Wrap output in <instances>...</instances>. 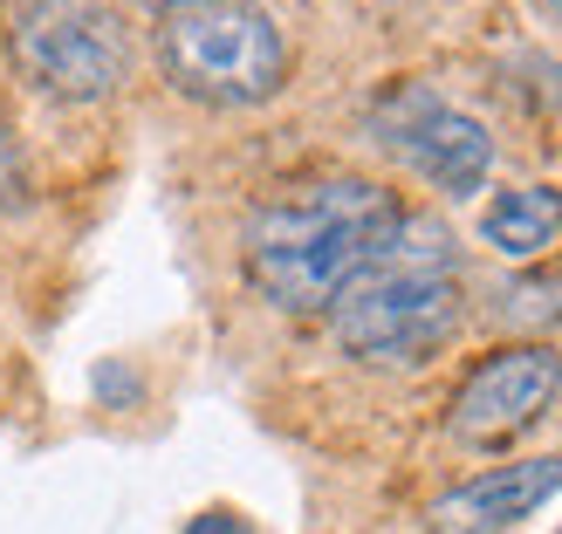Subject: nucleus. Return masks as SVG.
I'll list each match as a JSON object with an SVG mask.
<instances>
[{
  "instance_id": "0eeeda50",
  "label": "nucleus",
  "mask_w": 562,
  "mask_h": 534,
  "mask_svg": "<svg viewBox=\"0 0 562 534\" xmlns=\"http://www.w3.org/2000/svg\"><path fill=\"white\" fill-rule=\"evenodd\" d=\"M549 493H562V459H515V466H494L481 480L439 493L432 527L439 534H501V527L528 521Z\"/></svg>"
},
{
  "instance_id": "7ed1b4c3",
  "label": "nucleus",
  "mask_w": 562,
  "mask_h": 534,
  "mask_svg": "<svg viewBox=\"0 0 562 534\" xmlns=\"http://www.w3.org/2000/svg\"><path fill=\"white\" fill-rule=\"evenodd\" d=\"M158 69L206 110H247L289 82V42L255 0H179L158 14Z\"/></svg>"
},
{
  "instance_id": "20e7f679",
  "label": "nucleus",
  "mask_w": 562,
  "mask_h": 534,
  "mask_svg": "<svg viewBox=\"0 0 562 534\" xmlns=\"http://www.w3.org/2000/svg\"><path fill=\"white\" fill-rule=\"evenodd\" d=\"M0 48L63 103H110L131 76V27L110 0H0Z\"/></svg>"
},
{
  "instance_id": "9b49d317",
  "label": "nucleus",
  "mask_w": 562,
  "mask_h": 534,
  "mask_svg": "<svg viewBox=\"0 0 562 534\" xmlns=\"http://www.w3.org/2000/svg\"><path fill=\"white\" fill-rule=\"evenodd\" d=\"M536 8H542V14H549L555 27H562V0H536Z\"/></svg>"
},
{
  "instance_id": "423d86ee",
  "label": "nucleus",
  "mask_w": 562,
  "mask_h": 534,
  "mask_svg": "<svg viewBox=\"0 0 562 534\" xmlns=\"http://www.w3.org/2000/svg\"><path fill=\"white\" fill-rule=\"evenodd\" d=\"M555 390H562V356L549 343L494 350L487 363H473L467 384L453 390L446 432H453L460 445H501V439L536 425V418L555 405Z\"/></svg>"
},
{
  "instance_id": "1a4fd4ad",
  "label": "nucleus",
  "mask_w": 562,
  "mask_h": 534,
  "mask_svg": "<svg viewBox=\"0 0 562 534\" xmlns=\"http://www.w3.org/2000/svg\"><path fill=\"white\" fill-rule=\"evenodd\" d=\"M27 200V164H21V145H14V124L0 110V213Z\"/></svg>"
},
{
  "instance_id": "6e6552de",
  "label": "nucleus",
  "mask_w": 562,
  "mask_h": 534,
  "mask_svg": "<svg viewBox=\"0 0 562 534\" xmlns=\"http://www.w3.org/2000/svg\"><path fill=\"white\" fill-rule=\"evenodd\" d=\"M481 240L501 247L508 261H536L562 240V192L555 185H515V192H494L487 213H481Z\"/></svg>"
},
{
  "instance_id": "f257e3e1",
  "label": "nucleus",
  "mask_w": 562,
  "mask_h": 534,
  "mask_svg": "<svg viewBox=\"0 0 562 534\" xmlns=\"http://www.w3.org/2000/svg\"><path fill=\"white\" fill-rule=\"evenodd\" d=\"M405 206L384 185L323 172L268 192L247 219V281L289 316H323L336 295L384 254Z\"/></svg>"
},
{
  "instance_id": "f8f14e48",
  "label": "nucleus",
  "mask_w": 562,
  "mask_h": 534,
  "mask_svg": "<svg viewBox=\"0 0 562 534\" xmlns=\"http://www.w3.org/2000/svg\"><path fill=\"white\" fill-rule=\"evenodd\" d=\"M145 8H158V14H165V8H179V0H145Z\"/></svg>"
},
{
  "instance_id": "39448f33",
  "label": "nucleus",
  "mask_w": 562,
  "mask_h": 534,
  "mask_svg": "<svg viewBox=\"0 0 562 534\" xmlns=\"http://www.w3.org/2000/svg\"><path fill=\"white\" fill-rule=\"evenodd\" d=\"M371 137L398 164H412L432 192H446V200L481 192L487 172H494L487 124L467 117V110H453L446 96H432L426 82H391V90L371 103Z\"/></svg>"
},
{
  "instance_id": "f03ea898",
  "label": "nucleus",
  "mask_w": 562,
  "mask_h": 534,
  "mask_svg": "<svg viewBox=\"0 0 562 534\" xmlns=\"http://www.w3.org/2000/svg\"><path fill=\"white\" fill-rule=\"evenodd\" d=\"M460 316H467L460 254H453V234H446L432 213H405L398 234L384 240V254L329 308L336 343L357 363H384V371L439 356L453 343Z\"/></svg>"
},
{
  "instance_id": "9d476101",
  "label": "nucleus",
  "mask_w": 562,
  "mask_h": 534,
  "mask_svg": "<svg viewBox=\"0 0 562 534\" xmlns=\"http://www.w3.org/2000/svg\"><path fill=\"white\" fill-rule=\"evenodd\" d=\"M186 534H255V527H247L240 514H200V521H192Z\"/></svg>"
}]
</instances>
